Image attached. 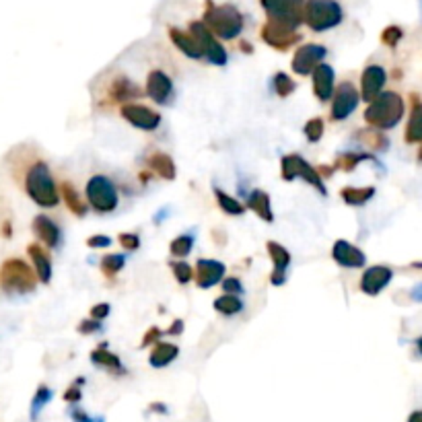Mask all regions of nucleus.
Masks as SVG:
<instances>
[{"label": "nucleus", "mask_w": 422, "mask_h": 422, "mask_svg": "<svg viewBox=\"0 0 422 422\" xmlns=\"http://www.w3.org/2000/svg\"><path fill=\"white\" fill-rule=\"evenodd\" d=\"M361 103V91L352 85L351 81H344L340 83L334 95H332V110H329V117L334 122H344L356 112Z\"/></svg>", "instance_id": "9d476101"}, {"label": "nucleus", "mask_w": 422, "mask_h": 422, "mask_svg": "<svg viewBox=\"0 0 422 422\" xmlns=\"http://www.w3.org/2000/svg\"><path fill=\"white\" fill-rule=\"evenodd\" d=\"M117 241L128 252H136L141 247V237H139V233H119L117 235Z\"/></svg>", "instance_id": "37998d69"}, {"label": "nucleus", "mask_w": 422, "mask_h": 422, "mask_svg": "<svg viewBox=\"0 0 422 422\" xmlns=\"http://www.w3.org/2000/svg\"><path fill=\"white\" fill-rule=\"evenodd\" d=\"M375 194L377 189L373 186H367V188H351L348 186V188L340 189V196L348 206H365L369 200H373Z\"/></svg>", "instance_id": "7c9ffc66"}, {"label": "nucleus", "mask_w": 422, "mask_h": 422, "mask_svg": "<svg viewBox=\"0 0 422 422\" xmlns=\"http://www.w3.org/2000/svg\"><path fill=\"white\" fill-rule=\"evenodd\" d=\"M110 313H112V305H110V303H97V305H93V309H91V317H93V320H99V322H103Z\"/></svg>", "instance_id": "8fccbe9b"}, {"label": "nucleus", "mask_w": 422, "mask_h": 422, "mask_svg": "<svg viewBox=\"0 0 422 422\" xmlns=\"http://www.w3.org/2000/svg\"><path fill=\"white\" fill-rule=\"evenodd\" d=\"M171 270H173V276H175V281L180 282V284H188V282L194 281V268L189 266L188 262H184V259H173L171 264Z\"/></svg>", "instance_id": "a19ab883"}, {"label": "nucleus", "mask_w": 422, "mask_h": 422, "mask_svg": "<svg viewBox=\"0 0 422 422\" xmlns=\"http://www.w3.org/2000/svg\"><path fill=\"white\" fill-rule=\"evenodd\" d=\"M161 336H163V332L159 328H151L144 336H142V348L144 346H151V344H155V342H159L161 340Z\"/></svg>", "instance_id": "3c124183"}, {"label": "nucleus", "mask_w": 422, "mask_h": 422, "mask_svg": "<svg viewBox=\"0 0 422 422\" xmlns=\"http://www.w3.org/2000/svg\"><path fill=\"white\" fill-rule=\"evenodd\" d=\"M311 81H313V93L317 97V101H322V103L329 101L334 95V89H336V72L328 62H322L313 69Z\"/></svg>", "instance_id": "a211bd4d"}, {"label": "nucleus", "mask_w": 422, "mask_h": 422, "mask_svg": "<svg viewBox=\"0 0 422 422\" xmlns=\"http://www.w3.org/2000/svg\"><path fill=\"white\" fill-rule=\"evenodd\" d=\"M52 398H54V392H52L47 385H40V387H37L35 396H33V399H31V410H29V414H31V421L35 422L37 418H40L42 410H44L47 404L52 402Z\"/></svg>", "instance_id": "f704fd0d"}, {"label": "nucleus", "mask_w": 422, "mask_h": 422, "mask_svg": "<svg viewBox=\"0 0 422 422\" xmlns=\"http://www.w3.org/2000/svg\"><path fill=\"white\" fill-rule=\"evenodd\" d=\"M266 250H268V256H270L272 266H274L272 274H270V282L274 286H282L286 282V272H288V266H291L293 258H291L288 250L281 243H276V241H268Z\"/></svg>", "instance_id": "aec40b11"}, {"label": "nucleus", "mask_w": 422, "mask_h": 422, "mask_svg": "<svg viewBox=\"0 0 422 422\" xmlns=\"http://www.w3.org/2000/svg\"><path fill=\"white\" fill-rule=\"evenodd\" d=\"M404 139L408 144H421L422 142V101H416V97H414V107H412V114L408 119Z\"/></svg>", "instance_id": "c756f323"}, {"label": "nucleus", "mask_w": 422, "mask_h": 422, "mask_svg": "<svg viewBox=\"0 0 422 422\" xmlns=\"http://www.w3.org/2000/svg\"><path fill=\"white\" fill-rule=\"evenodd\" d=\"M69 416H71L72 422H105L103 416H91V414H87V412L81 410V408H71V410H69Z\"/></svg>", "instance_id": "49530a36"}, {"label": "nucleus", "mask_w": 422, "mask_h": 422, "mask_svg": "<svg viewBox=\"0 0 422 422\" xmlns=\"http://www.w3.org/2000/svg\"><path fill=\"white\" fill-rule=\"evenodd\" d=\"M60 198L64 200V204L69 206V211L72 214H76V216H85L87 211H89V204L78 196V192L72 188L71 182H62V186H60Z\"/></svg>", "instance_id": "c85d7f7f"}, {"label": "nucleus", "mask_w": 422, "mask_h": 422, "mask_svg": "<svg viewBox=\"0 0 422 422\" xmlns=\"http://www.w3.org/2000/svg\"><path fill=\"white\" fill-rule=\"evenodd\" d=\"M194 241H196V237L192 233L177 235V237L171 241V245H169L171 256L177 259L188 258L189 254H192V250H194Z\"/></svg>", "instance_id": "72a5a7b5"}, {"label": "nucleus", "mask_w": 422, "mask_h": 422, "mask_svg": "<svg viewBox=\"0 0 422 422\" xmlns=\"http://www.w3.org/2000/svg\"><path fill=\"white\" fill-rule=\"evenodd\" d=\"M281 175L284 182H293L297 177H301L305 184H309L311 188H315L322 196H328V188L326 182L322 180V175L317 173V169L313 165H309L299 153H291L284 155L281 161Z\"/></svg>", "instance_id": "6e6552de"}, {"label": "nucleus", "mask_w": 422, "mask_h": 422, "mask_svg": "<svg viewBox=\"0 0 422 422\" xmlns=\"http://www.w3.org/2000/svg\"><path fill=\"white\" fill-rule=\"evenodd\" d=\"M259 6L266 13V23L297 31L303 25L305 0H259Z\"/></svg>", "instance_id": "423d86ee"}, {"label": "nucleus", "mask_w": 422, "mask_h": 422, "mask_svg": "<svg viewBox=\"0 0 422 422\" xmlns=\"http://www.w3.org/2000/svg\"><path fill=\"white\" fill-rule=\"evenodd\" d=\"M169 29V40L173 42V46L177 47L180 52H184L192 60H204L202 49L196 44V40L189 35V31L177 29V27H167Z\"/></svg>", "instance_id": "393cba45"}, {"label": "nucleus", "mask_w": 422, "mask_h": 422, "mask_svg": "<svg viewBox=\"0 0 422 422\" xmlns=\"http://www.w3.org/2000/svg\"><path fill=\"white\" fill-rule=\"evenodd\" d=\"M146 165H148V169H151L155 175H159L161 180H167V182L175 180V173H177V169H175L173 159H171L167 153H161V151L153 153V155L146 159Z\"/></svg>", "instance_id": "cd10ccee"}, {"label": "nucleus", "mask_w": 422, "mask_h": 422, "mask_svg": "<svg viewBox=\"0 0 422 422\" xmlns=\"http://www.w3.org/2000/svg\"><path fill=\"white\" fill-rule=\"evenodd\" d=\"M416 348H418V352H421V354H422V336H421V338H418V340H416Z\"/></svg>", "instance_id": "bf43d9fd"}, {"label": "nucleus", "mask_w": 422, "mask_h": 422, "mask_svg": "<svg viewBox=\"0 0 422 422\" xmlns=\"http://www.w3.org/2000/svg\"><path fill=\"white\" fill-rule=\"evenodd\" d=\"M363 161H373L375 163L377 159L373 155H367V153H342L338 155V159L334 161V169L336 171H352L356 165H361Z\"/></svg>", "instance_id": "473e14b6"}, {"label": "nucleus", "mask_w": 422, "mask_h": 422, "mask_svg": "<svg viewBox=\"0 0 422 422\" xmlns=\"http://www.w3.org/2000/svg\"><path fill=\"white\" fill-rule=\"evenodd\" d=\"M87 245L93 247V250L110 247V245H112V237H107V235H91V237L87 239Z\"/></svg>", "instance_id": "09e8293b"}, {"label": "nucleus", "mask_w": 422, "mask_h": 422, "mask_svg": "<svg viewBox=\"0 0 422 422\" xmlns=\"http://www.w3.org/2000/svg\"><path fill=\"white\" fill-rule=\"evenodd\" d=\"M119 116L124 117L130 126L139 128L142 132H155L161 126V114L153 107L139 105V103H124L119 105Z\"/></svg>", "instance_id": "9b49d317"}, {"label": "nucleus", "mask_w": 422, "mask_h": 422, "mask_svg": "<svg viewBox=\"0 0 422 422\" xmlns=\"http://www.w3.org/2000/svg\"><path fill=\"white\" fill-rule=\"evenodd\" d=\"M180 356V346L177 344H171V342H155V348L151 351L148 356V363L151 367L155 369H163L167 365H171L175 358Z\"/></svg>", "instance_id": "a878e982"}, {"label": "nucleus", "mask_w": 422, "mask_h": 422, "mask_svg": "<svg viewBox=\"0 0 422 422\" xmlns=\"http://www.w3.org/2000/svg\"><path fill=\"white\" fill-rule=\"evenodd\" d=\"M247 209L258 214L262 221L272 223L274 221V211H272V202H270V194L264 189H254L247 196Z\"/></svg>", "instance_id": "bb28decb"}, {"label": "nucleus", "mask_w": 422, "mask_h": 422, "mask_svg": "<svg viewBox=\"0 0 422 422\" xmlns=\"http://www.w3.org/2000/svg\"><path fill=\"white\" fill-rule=\"evenodd\" d=\"M33 233L37 235V239L46 245L56 250L62 243V231L58 227V223L54 218H49L47 214H37L33 218Z\"/></svg>", "instance_id": "4be33fe9"}, {"label": "nucleus", "mask_w": 422, "mask_h": 422, "mask_svg": "<svg viewBox=\"0 0 422 422\" xmlns=\"http://www.w3.org/2000/svg\"><path fill=\"white\" fill-rule=\"evenodd\" d=\"M142 97V89L128 76H114L107 87V99L112 103H132L134 99Z\"/></svg>", "instance_id": "412c9836"}, {"label": "nucleus", "mask_w": 422, "mask_h": 422, "mask_svg": "<svg viewBox=\"0 0 422 422\" xmlns=\"http://www.w3.org/2000/svg\"><path fill=\"white\" fill-rule=\"evenodd\" d=\"M214 198H216V202H218L221 211L227 212V214H231V216H239V214H243V212H245V206H243L239 200H235L233 196H229L227 192H223L221 188H214Z\"/></svg>", "instance_id": "c9c22d12"}, {"label": "nucleus", "mask_w": 422, "mask_h": 422, "mask_svg": "<svg viewBox=\"0 0 422 422\" xmlns=\"http://www.w3.org/2000/svg\"><path fill=\"white\" fill-rule=\"evenodd\" d=\"M144 93L151 101H155L157 105H171L175 99V87H173V78L161 69L148 72L146 76V85H144Z\"/></svg>", "instance_id": "f8f14e48"}, {"label": "nucleus", "mask_w": 422, "mask_h": 422, "mask_svg": "<svg viewBox=\"0 0 422 422\" xmlns=\"http://www.w3.org/2000/svg\"><path fill=\"white\" fill-rule=\"evenodd\" d=\"M189 35L196 40V44L202 49L204 60H209L214 66H225L229 62V54L223 47V44L211 33V29L202 21H189Z\"/></svg>", "instance_id": "1a4fd4ad"}, {"label": "nucleus", "mask_w": 422, "mask_h": 422, "mask_svg": "<svg viewBox=\"0 0 422 422\" xmlns=\"http://www.w3.org/2000/svg\"><path fill=\"white\" fill-rule=\"evenodd\" d=\"M410 297H412L416 303H422V282H418V284L410 291Z\"/></svg>", "instance_id": "864d4df0"}, {"label": "nucleus", "mask_w": 422, "mask_h": 422, "mask_svg": "<svg viewBox=\"0 0 422 422\" xmlns=\"http://www.w3.org/2000/svg\"><path fill=\"white\" fill-rule=\"evenodd\" d=\"M303 132H305V139L309 142H320L322 139H324L326 124H324V119H322V117H311V119L305 124Z\"/></svg>", "instance_id": "ea45409f"}, {"label": "nucleus", "mask_w": 422, "mask_h": 422, "mask_svg": "<svg viewBox=\"0 0 422 422\" xmlns=\"http://www.w3.org/2000/svg\"><path fill=\"white\" fill-rule=\"evenodd\" d=\"M227 274V266L218 259L200 258L196 262V270H194V281L198 288H212Z\"/></svg>", "instance_id": "2eb2a0df"}, {"label": "nucleus", "mask_w": 422, "mask_h": 422, "mask_svg": "<svg viewBox=\"0 0 422 422\" xmlns=\"http://www.w3.org/2000/svg\"><path fill=\"white\" fill-rule=\"evenodd\" d=\"M85 198H87V204L99 214H110L116 211L119 204V192H117L116 182L103 173H95L89 177L87 188H85Z\"/></svg>", "instance_id": "0eeeda50"}, {"label": "nucleus", "mask_w": 422, "mask_h": 422, "mask_svg": "<svg viewBox=\"0 0 422 422\" xmlns=\"http://www.w3.org/2000/svg\"><path fill=\"white\" fill-rule=\"evenodd\" d=\"M91 363H93L95 367H99V369H105V371L112 373V375H126V367L122 365L119 356L107 351V344H105V342H101V344L91 352Z\"/></svg>", "instance_id": "b1692460"}, {"label": "nucleus", "mask_w": 422, "mask_h": 422, "mask_svg": "<svg viewBox=\"0 0 422 422\" xmlns=\"http://www.w3.org/2000/svg\"><path fill=\"white\" fill-rule=\"evenodd\" d=\"M332 258L342 268H363L367 264V256L363 250L352 245L346 239H338L332 247Z\"/></svg>", "instance_id": "6ab92c4d"}, {"label": "nucleus", "mask_w": 422, "mask_h": 422, "mask_svg": "<svg viewBox=\"0 0 422 422\" xmlns=\"http://www.w3.org/2000/svg\"><path fill=\"white\" fill-rule=\"evenodd\" d=\"M37 286L35 270L21 258H11L0 266V288L8 295H29Z\"/></svg>", "instance_id": "20e7f679"}, {"label": "nucleus", "mask_w": 422, "mask_h": 422, "mask_svg": "<svg viewBox=\"0 0 422 422\" xmlns=\"http://www.w3.org/2000/svg\"><path fill=\"white\" fill-rule=\"evenodd\" d=\"M202 23L211 29V33L216 40L231 42L243 33L245 19H243V13L235 6L233 2L216 4L214 0H204Z\"/></svg>", "instance_id": "f03ea898"}, {"label": "nucleus", "mask_w": 422, "mask_h": 422, "mask_svg": "<svg viewBox=\"0 0 422 422\" xmlns=\"http://www.w3.org/2000/svg\"><path fill=\"white\" fill-rule=\"evenodd\" d=\"M418 159H421V161H422V146H421V153H418Z\"/></svg>", "instance_id": "052dcab7"}, {"label": "nucleus", "mask_w": 422, "mask_h": 422, "mask_svg": "<svg viewBox=\"0 0 422 422\" xmlns=\"http://www.w3.org/2000/svg\"><path fill=\"white\" fill-rule=\"evenodd\" d=\"M85 383V377H81V379H76L74 383H72L71 387L64 392V399L69 402V404H78L81 398H83V392H81V385Z\"/></svg>", "instance_id": "c03bdc74"}, {"label": "nucleus", "mask_w": 422, "mask_h": 422, "mask_svg": "<svg viewBox=\"0 0 422 422\" xmlns=\"http://www.w3.org/2000/svg\"><path fill=\"white\" fill-rule=\"evenodd\" d=\"M399 40H402V29H399V27H387V29L381 33V42H383L385 46L396 47L399 44Z\"/></svg>", "instance_id": "a18cd8bd"}, {"label": "nucleus", "mask_w": 422, "mask_h": 422, "mask_svg": "<svg viewBox=\"0 0 422 422\" xmlns=\"http://www.w3.org/2000/svg\"><path fill=\"white\" fill-rule=\"evenodd\" d=\"M326 58H328V47L326 46H322V44H303V46L297 47V52L293 56V62H291V69L299 76H309L313 72V69L317 64H322Z\"/></svg>", "instance_id": "ddd939ff"}, {"label": "nucleus", "mask_w": 422, "mask_h": 422, "mask_svg": "<svg viewBox=\"0 0 422 422\" xmlns=\"http://www.w3.org/2000/svg\"><path fill=\"white\" fill-rule=\"evenodd\" d=\"M124 266H126L124 254H107V256L101 258V264H99L103 276H107V279H114L116 274H119L124 270Z\"/></svg>", "instance_id": "e433bc0d"}, {"label": "nucleus", "mask_w": 422, "mask_h": 422, "mask_svg": "<svg viewBox=\"0 0 422 422\" xmlns=\"http://www.w3.org/2000/svg\"><path fill=\"white\" fill-rule=\"evenodd\" d=\"M182 332H184V320H175V322L171 324V328L167 329L169 336H180Z\"/></svg>", "instance_id": "603ef678"}, {"label": "nucleus", "mask_w": 422, "mask_h": 422, "mask_svg": "<svg viewBox=\"0 0 422 422\" xmlns=\"http://www.w3.org/2000/svg\"><path fill=\"white\" fill-rule=\"evenodd\" d=\"M408 422H422V410H414V412L408 416Z\"/></svg>", "instance_id": "6e6d98bb"}, {"label": "nucleus", "mask_w": 422, "mask_h": 422, "mask_svg": "<svg viewBox=\"0 0 422 422\" xmlns=\"http://www.w3.org/2000/svg\"><path fill=\"white\" fill-rule=\"evenodd\" d=\"M344 21V6L340 0H305L303 25L313 33L336 29Z\"/></svg>", "instance_id": "39448f33"}, {"label": "nucleus", "mask_w": 422, "mask_h": 422, "mask_svg": "<svg viewBox=\"0 0 422 422\" xmlns=\"http://www.w3.org/2000/svg\"><path fill=\"white\" fill-rule=\"evenodd\" d=\"M27 254L33 262V268H35V274H37V281L49 284L52 276H54V268H52V258L47 254V250L42 243H31L27 247Z\"/></svg>", "instance_id": "5701e85b"}, {"label": "nucleus", "mask_w": 422, "mask_h": 422, "mask_svg": "<svg viewBox=\"0 0 422 422\" xmlns=\"http://www.w3.org/2000/svg\"><path fill=\"white\" fill-rule=\"evenodd\" d=\"M358 139L365 142L367 146L371 148H377V151H385L387 148V139L381 134V130H375V128H367L358 134Z\"/></svg>", "instance_id": "58836bf2"}, {"label": "nucleus", "mask_w": 422, "mask_h": 422, "mask_svg": "<svg viewBox=\"0 0 422 422\" xmlns=\"http://www.w3.org/2000/svg\"><path fill=\"white\" fill-rule=\"evenodd\" d=\"M394 279V270L389 266H371L361 276V291L369 297H377Z\"/></svg>", "instance_id": "dca6fc26"}, {"label": "nucleus", "mask_w": 422, "mask_h": 422, "mask_svg": "<svg viewBox=\"0 0 422 422\" xmlns=\"http://www.w3.org/2000/svg\"><path fill=\"white\" fill-rule=\"evenodd\" d=\"M241 52H245V54H252L254 49H252V46H250L247 42H241Z\"/></svg>", "instance_id": "13d9d810"}, {"label": "nucleus", "mask_w": 422, "mask_h": 422, "mask_svg": "<svg viewBox=\"0 0 422 422\" xmlns=\"http://www.w3.org/2000/svg\"><path fill=\"white\" fill-rule=\"evenodd\" d=\"M78 332H81V334H85V336L95 334V332H101V322H99V320H93V317L83 320V322L78 324Z\"/></svg>", "instance_id": "de8ad7c7"}, {"label": "nucleus", "mask_w": 422, "mask_h": 422, "mask_svg": "<svg viewBox=\"0 0 422 422\" xmlns=\"http://www.w3.org/2000/svg\"><path fill=\"white\" fill-rule=\"evenodd\" d=\"M19 182L23 186L25 194L40 206V209H56L60 204V189L54 182L52 169L46 159L37 155L25 157Z\"/></svg>", "instance_id": "f257e3e1"}, {"label": "nucleus", "mask_w": 422, "mask_h": 422, "mask_svg": "<svg viewBox=\"0 0 422 422\" xmlns=\"http://www.w3.org/2000/svg\"><path fill=\"white\" fill-rule=\"evenodd\" d=\"M243 309H245V303L241 301L239 295H227L225 293V295L214 299V311L225 315V317H233L237 313H241Z\"/></svg>", "instance_id": "2f4dec72"}, {"label": "nucleus", "mask_w": 422, "mask_h": 422, "mask_svg": "<svg viewBox=\"0 0 422 422\" xmlns=\"http://www.w3.org/2000/svg\"><path fill=\"white\" fill-rule=\"evenodd\" d=\"M2 235H4V237H11V235H13V231H11V223H8V221L2 225Z\"/></svg>", "instance_id": "4d7b16f0"}, {"label": "nucleus", "mask_w": 422, "mask_h": 422, "mask_svg": "<svg viewBox=\"0 0 422 422\" xmlns=\"http://www.w3.org/2000/svg\"><path fill=\"white\" fill-rule=\"evenodd\" d=\"M387 83V72L379 64H369L361 74V99L371 101L383 91Z\"/></svg>", "instance_id": "f3484780"}, {"label": "nucleus", "mask_w": 422, "mask_h": 422, "mask_svg": "<svg viewBox=\"0 0 422 422\" xmlns=\"http://www.w3.org/2000/svg\"><path fill=\"white\" fill-rule=\"evenodd\" d=\"M406 112V103L396 91H381L375 99L369 101L365 110V122L375 130H392L396 128Z\"/></svg>", "instance_id": "7ed1b4c3"}, {"label": "nucleus", "mask_w": 422, "mask_h": 422, "mask_svg": "<svg viewBox=\"0 0 422 422\" xmlns=\"http://www.w3.org/2000/svg\"><path fill=\"white\" fill-rule=\"evenodd\" d=\"M259 37L264 40L266 46L279 49V52H288L291 47L301 44V40H303V35L299 31H288V29H281V27H274L270 23L262 25Z\"/></svg>", "instance_id": "4468645a"}, {"label": "nucleus", "mask_w": 422, "mask_h": 422, "mask_svg": "<svg viewBox=\"0 0 422 422\" xmlns=\"http://www.w3.org/2000/svg\"><path fill=\"white\" fill-rule=\"evenodd\" d=\"M221 286H223V293H227V295H243L245 293V286H243V282L239 281L237 276H225L223 281H221Z\"/></svg>", "instance_id": "79ce46f5"}, {"label": "nucleus", "mask_w": 422, "mask_h": 422, "mask_svg": "<svg viewBox=\"0 0 422 422\" xmlns=\"http://www.w3.org/2000/svg\"><path fill=\"white\" fill-rule=\"evenodd\" d=\"M151 412H161V414H167V406H165V404H159V402H153V404H151Z\"/></svg>", "instance_id": "5fc2aeb1"}, {"label": "nucleus", "mask_w": 422, "mask_h": 422, "mask_svg": "<svg viewBox=\"0 0 422 422\" xmlns=\"http://www.w3.org/2000/svg\"><path fill=\"white\" fill-rule=\"evenodd\" d=\"M272 87H274V93L279 95V97H288V95H293V91L297 89L295 81L286 72H276L272 76Z\"/></svg>", "instance_id": "4c0bfd02"}]
</instances>
